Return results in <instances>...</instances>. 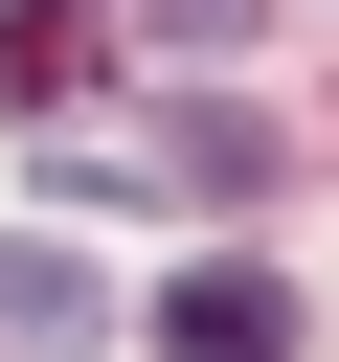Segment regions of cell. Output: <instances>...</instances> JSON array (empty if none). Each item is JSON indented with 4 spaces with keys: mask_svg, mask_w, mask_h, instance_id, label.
<instances>
[{
    "mask_svg": "<svg viewBox=\"0 0 339 362\" xmlns=\"http://www.w3.org/2000/svg\"><path fill=\"white\" fill-rule=\"evenodd\" d=\"M90 339H113V294L68 249H0V362H90Z\"/></svg>",
    "mask_w": 339,
    "mask_h": 362,
    "instance_id": "3957f363",
    "label": "cell"
},
{
    "mask_svg": "<svg viewBox=\"0 0 339 362\" xmlns=\"http://www.w3.org/2000/svg\"><path fill=\"white\" fill-rule=\"evenodd\" d=\"M158 339H181V362H294V294H271V272H181Z\"/></svg>",
    "mask_w": 339,
    "mask_h": 362,
    "instance_id": "7a4b0ae2",
    "label": "cell"
},
{
    "mask_svg": "<svg viewBox=\"0 0 339 362\" xmlns=\"http://www.w3.org/2000/svg\"><path fill=\"white\" fill-rule=\"evenodd\" d=\"M113 68V0H0V113H68Z\"/></svg>",
    "mask_w": 339,
    "mask_h": 362,
    "instance_id": "6da1fadb",
    "label": "cell"
},
{
    "mask_svg": "<svg viewBox=\"0 0 339 362\" xmlns=\"http://www.w3.org/2000/svg\"><path fill=\"white\" fill-rule=\"evenodd\" d=\"M249 0H113V45H226Z\"/></svg>",
    "mask_w": 339,
    "mask_h": 362,
    "instance_id": "277c9868",
    "label": "cell"
}]
</instances>
